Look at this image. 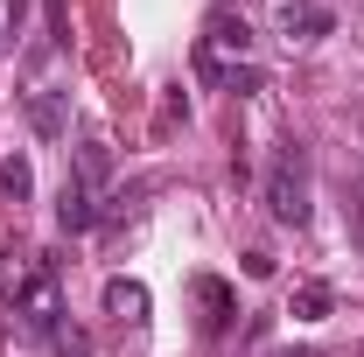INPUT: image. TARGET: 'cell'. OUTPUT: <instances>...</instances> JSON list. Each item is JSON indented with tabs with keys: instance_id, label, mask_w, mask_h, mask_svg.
<instances>
[{
	"instance_id": "6da1fadb",
	"label": "cell",
	"mask_w": 364,
	"mask_h": 357,
	"mask_svg": "<svg viewBox=\"0 0 364 357\" xmlns=\"http://www.w3.org/2000/svg\"><path fill=\"white\" fill-rule=\"evenodd\" d=\"M267 211H273V224H309V154H301V140H280L273 147Z\"/></svg>"
},
{
	"instance_id": "7a4b0ae2",
	"label": "cell",
	"mask_w": 364,
	"mask_h": 357,
	"mask_svg": "<svg viewBox=\"0 0 364 357\" xmlns=\"http://www.w3.org/2000/svg\"><path fill=\"white\" fill-rule=\"evenodd\" d=\"M14 315H21L36 336H56V329H63V302H56V273H49V267L28 273V280L14 287Z\"/></svg>"
},
{
	"instance_id": "3957f363",
	"label": "cell",
	"mask_w": 364,
	"mask_h": 357,
	"mask_svg": "<svg viewBox=\"0 0 364 357\" xmlns=\"http://www.w3.org/2000/svg\"><path fill=\"white\" fill-rule=\"evenodd\" d=\"M196 309H203V336H225L231 322H238V294H231V280L203 273V280H196Z\"/></svg>"
},
{
	"instance_id": "277c9868",
	"label": "cell",
	"mask_w": 364,
	"mask_h": 357,
	"mask_svg": "<svg viewBox=\"0 0 364 357\" xmlns=\"http://www.w3.org/2000/svg\"><path fill=\"white\" fill-rule=\"evenodd\" d=\"M28 127H36L43 140H63V127H70V91L43 85L36 98H28Z\"/></svg>"
},
{
	"instance_id": "5b68a950",
	"label": "cell",
	"mask_w": 364,
	"mask_h": 357,
	"mask_svg": "<svg viewBox=\"0 0 364 357\" xmlns=\"http://www.w3.org/2000/svg\"><path fill=\"white\" fill-rule=\"evenodd\" d=\"M98 218H105V211H98V196H91L85 182L70 176V182H63V196H56V224H63V231L77 238V231H91Z\"/></svg>"
},
{
	"instance_id": "8992f818",
	"label": "cell",
	"mask_w": 364,
	"mask_h": 357,
	"mask_svg": "<svg viewBox=\"0 0 364 357\" xmlns=\"http://www.w3.org/2000/svg\"><path fill=\"white\" fill-rule=\"evenodd\" d=\"M203 49H218V56H245V49H252V28H245V21H238V14H210V28H203Z\"/></svg>"
},
{
	"instance_id": "52a82bcc",
	"label": "cell",
	"mask_w": 364,
	"mask_h": 357,
	"mask_svg": "<svg viewBox=\"0 0 364 357\" xmlns=\"http://www.w3.org/2000/svg\"><path fill=\"white\" fill-rule=\"evenodd\" d=\"M105 315H119V322H147V287H140V280H105Z\"/></svg>"
},
{
	"instance_id": "ba28073f",
	"label": "cell",
	"mask_w": 364,
	"mask_h": 357,
	"mask_svg": "<svg viewBox=\"0 0 364 357\" xmlns=\"http://www.w3.org/2000/svg\"><path fill=\"white\" fill-rule=\"evenodd\" d=\"M329 309H336V287H329V280H301V287H294V315H301V322H322Z\"/></svg>"
},
{
	"instance_id": "9c48e42d",
	"label": "cell",
	"mask_w": 364,
	"mask_h": 357,
	"mask_svg": "<svg viewBox=\"0 0 364 357\" xmlns=\"http://www.w3.org/2000/svg\"><path fill=\"white\" fill-rule=\"evenodd\" d=\"M105 176H112V147H105V140H85V147H77V182L98 189Z\"/></svg>"
},
{
	"instance_id": "30bf717a",
	"label": "cell",
	"mask_w": 364,
	"mask_h": 357,
	"mask_svg": "<svg viewBox=\"0 0 364 357\" xmlns=\"http://www.w3.org/2000/svg\"><path fill=\"white\" fill-rule=\"evenodd\" d=\"M0 189H7L14 203L36 196V169H28V154H7V161H0Z\"/></svg>"
},
{
	"instance_id": "8fae6325",
	"label": "cell",
	"mask_w": 364,
	"mask_h": 357,
	"mask_svg": "<svg viewBox=\"0 0 364 357\" xmlns=\"http://www.w3.org/2000/svg\"><path fill=\"white\" fill-rule=\"evenodd\" d=\"M294 28H301V36H329V14H322V7H294V0H287V36H294Z\"/></svg>"
},
{
	"instance_id": "7c38bea8",
	"label": "cell",
	"mask_w": 364,
	"mask_h": 357,
	"mask_svg": "<svg viewBox=\"0 0 364 357\" xmlns=\"http://www.w3.org/2000/svg\"><path fill=\"white\" fill-rule=\"evenodd\" d=\"M49 343H56V357H91V336H85V329H56Z\"/></svg>"
},
{
	"instance_id": "4fadbf2b",
	"label": "cell",
	"mask_w": 364,
	"mask_h": 357,
	"mask_svg": "<svg viewBox=\"0 0 364 357\" xmlns=\"http://www.w3.org/2000/svg\"><path fill=\"white\" fill-rule=\"evenodd\" d=\"M245 273L252 280H273V252H245Z\"/></svg>"
},
{
	"instance_id": "5bb4252c",
	"label": "cell",
	"mask_w": 364,
	"mask_h": 357,
	"mask_svg": "<svg viewBox=\"0 0 364 357\" xmlns=\"http://www.w3.org/2000/svg\"><path fill=\"white\" fill-rule=\"evenodd\" d=\"M267 357H316V351H309V343H301V351H267Z\"/></svg>"
},
{
	"instance_id": "9a60e30c",
	"label": "cell",
	"mask_w": 364,
	"mask_h": 357,
	"mask_svg": "<svg viewBox=\"0 0 364 357\" xmlns=\"http://www.w3.org/2000/svg\"><path fill=\"white\" fill-rule=\"evenodd\" d=\"M0 49H7V7H0Z\"/></svg>"
},
{
	"instance_id": "2e32d148",
	"label": "cell",
	"mask_w": 364,
	"mask_h": 357,
	"mask_svg": "<svg viewBox=\"0 0 364 357\" xmlns=\"http://www.w3.org/2000/svg\"><path fill=\"white\" fill-rule=\"evenodd\" d=\"M358 224H364V196H358Z\"/></svg>"
}]
</instances>
